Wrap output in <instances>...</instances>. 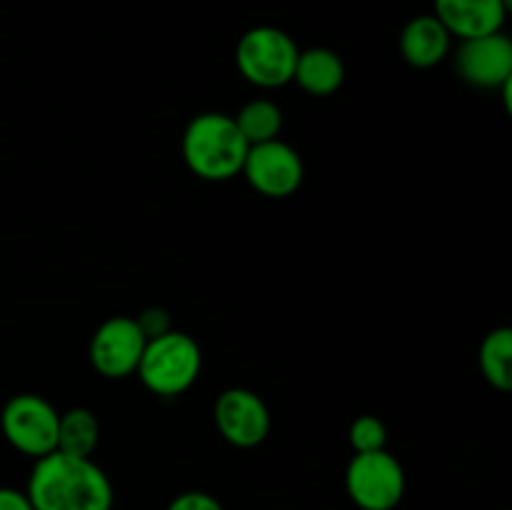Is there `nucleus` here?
<instances>
[{
    "mask_svg": "<svg viewBox=\"0 0 512 510\" xmlns=\"http://www.w3.org/2000/svg\"><path fill=\"white\" fill-rule=\"evenodd\" d=\"M480 373L493 388H512V330L495 328L480 343Z\"/></svg>",
    "mask_w": 512,
    "mask_h": 510,
    "instance_id": "2eb2a0df",
    "label": "nucleus"
},
{
    "mask_svg": "<svg viewBox=\"0 0 512 510\" xmlns=\"http://www.w3.org/2000/svg\"><path fill=\"white\" fill-rule=\"evenodd\" d=\"M240 173L265 198H290L303 185L305 165L293 145L280 138L250 145Z\"/></svg>",
    "mask_w": 512,
    "mask_h": 510,
    "instance_id": "0eeeda50",
    "label": "nucleus"
},
{
    "mask_svg": "<svg viewBox=\"0 0 512 510\" xmlns=\"http://www.w3.org/2000/svg\"><path fill=\"white\" fill-rule=\"evenodd\" d=\"M58 420L60 413L43 395L20 393L5 403L0 428L18 453L38 460L58 448Z\"/></svg>",
    "mask_w": 512,
    "mask_h": 510,
    "instance_id": "423d86ee",
    "label": "nucleus"
},
{
    "mask_svg": "<svg viewBox=\"0 0 512 510\" xmlns=\"http://www.w3.org/2000/svg\"><path fill=\"white\" fill-rule=\"evenodd\" d=\"M455 68L468 85L475 88H503L512 80V43L500 33L460 40Z\"/></svg>",
    "mask_w": 512,
    "mask_h": 510,
    "instance_id": "9d476101",
    "label": "nucleus"
},
{
    "mask_svg": "<svg viewBox=\"0 0 512 510\" xmlns=\"http://www.w3.org/2000/svg\"><path fill=\"white\" fill-rule=\"evenodd\" d=\"M248 148L233 115L225 113L195 115L180 143L185 165L193 175L210 183H223L240 175Z\"/></svg>",
    "mask_w": 512,
    "mask_h": 510,
    "instance_id": "f03ea898",
    "label": "nucleus"
},
{
    "mask_svg": "<svg viewBox=\"0 0 512 510\" xmlns=\"http://www.w3.org/2000/svg\"><path fill=\"white\" fill-rule=\"evenodd\" d=\"M135 323H138V328L143 330L145 340H153L158 338V335H165L170 328V315L168 310L158 308V305H153V308H145L143 313L135 318Z\"/></svg>",
    "mask_w": 512,
    "mask_h": 510,
    "instance_id": "6ab92c4d",
    "label": "nucleus"
},
{
    "mask_svg": "<svg viewBox=\"0 0 512 510\" xmlns=\"http://www.w3.org/2000/svg\"><path fill=\"white\" fill-rule=\"evenodd\" d=\"M0 510H35L25 490L0 488Z\"/></svg>",
    "mask_w": 512,
    "mask_h": 510,
    "instance_id": "aec40b11",
    "label": "nucleus"
},
{
    "mask_svg": "<svg viewBox=\"0 0 512 510\" xmlns=\"http://www.w3.org/2000/svg\"><path fill=\"white\" fill-rule=\"evenodd\" d=\"M293 80L310 95H333L345 80V65L330 48H308L298 53Z\"/></svg>",
    "mask_w": 512,
    "mask_h": 510,
    "instance_id": "ddd939ff",
    "label": "nucleus"
},
{
    "mask_svg": "<svg viewBox=\"0 0 512 510\" xmlns=\"http://www.w3.org/2000/svg\"><path fill=\"white\" fill-rule=\"evenodd\" d=\"M348 440L355 453H375V450H385L388 428L378 415H360L350 425Z\"/></svg>",
    "mask_w": 512,
    "mask_h": 510,
    "instance_id": "f3484780",
    "label": "nucleus"
},
{
    "mask_svg": "<svg viewBox=\"0 0 512 510\" xmlns=\"http://www.w3.org/2000/svg\"><path fill=\"white\" fill-rule=\"evenodd\" d=\"M145 343L148 340H145L135 318L115 315V318L100 323L90 338V363L108 380L128 378L138 370Z\"/></svg>",
    "mask_w": 512,
    "mask_h": 510,
    "instance_id": "6e6552de",
    "label": "nucleus"
},
{
    "mask_svg": "<svg viewBox=\"0 0 512 510\" xmlns=\"http://www.w3.org/2000/svg\"><path fill=\"white\" fill-rule=\"evenodd\" d=\"M100 425L93 410L88 408H70L60 413L58 420V448L60 453L78 455V458H90L98 448Z\"/></svg>",
    "mask_w": 512,
    "mask_h": 510,
    "instance_id": "4468645a",
    "label": "nucleus"
},
{
    "mask_svg": "<svg viewBox=\"0 0 512 510\" xmlns=\"http://www.w3.org/2000/svg\"><path fill=\"white\" fill-rule=\"evenodd\" d=\"M165 510H225L215 495L203 493V490H188V493L175 495Z\"/></svg>",
    "mask_w": 512,
    "mask_h": 510,
    "instance_id": "a211bd4d",
    "label": "nucleus"
},
{
    "mask_svg": "<svg viewBox=\"0 0 512 510\" xmlns=\"http://www.w3.org/2000/svg\"><path fill=\"white\" fill-rule=\"evenodd\" d=\"M345 490L360 510H395L405 495V470L388 450L355 453L345 470Z\"/></svg>",
    "mask_w": 512,
    "mask_h": 510,
    "instance_id": "39448f33",
    "label": "nucleus"
},
{
    "mask_svg": "<svg viewBox=\"0 0 512 510\" xmlns=\"http://www.w3.org/2000/svg\"><path fill=\"white\" fill-rule=\"evenodd\" d=\"M218 433L235 448H255L270 435V410L258 393L248 388H228L213 408Z\"/></svg>",
    "mask_w": 512,
    "mask_h": 510,
    "instance_id": "1a4fd4ad",
    "label": "nucleus"
},
{
    "mask_svg": "<svg viewBox=\"0 0 512 510\" xmlns=\"http://www.w3.org/2000/svg\"><path fill=\"white\" fill-rule=\"evenodd\" d=\"M25 495L35 510H113V483L93 458L53 453L35 460Z\"/></svg>",
    "mask_w": 512,
    "mask_h": 510,
    "instance_id": "f257e3e1",
    "label": "nucleus"
},
{
    "mask_svg": "<svg viewBox=\"0 0 512 510\" xmlns=\"http://www.w3.org/2000/svg\"><path fill=\"white\" fill-rule=\"evenodd\" d=\"M450 40H453V35L445 30V25L435 15H418L403 28L400 53H403L405 63L413 65V68H435L448 58Z\"/></svg>",
    "mask_w": 512,
    "mask_h": 510,
    "instance_id": "f8f14e48",
    "label": "nucleus"
},
{
    "mask_svg": "<svg viewBox=\"0 0 512 510\" xmlns=\"http://www.w3.org/2000/svg\"><path fill=\"white\" fill-rule=\"evenodd\" d=\"M233 120L248 145L268 143V140L278 138L280 130H283V113H280L278 105L268 98H258L245 103L243 108L238 110V115H233Z\"/></svg>",
    "mask_w": 512,
    "mask_h": 510,
    "instance_id": "dca6fc26",
    "label": "nucleus"
},
{
    "mask_svg": "<svg viewBox=\"0 0 512 510\" xmlns=\"http://www.w3.org/2000/svg\"><path fill=\"white\" fill-rule=\"evenodd\" d=\"M510 0H435V18L453 38L470 40L500 33Z\"/></svg>",
    "mask_w": 512,
    "mask_h": 510,
    "instance_id": "9b49d317",
    "label": "nucleus"
},
{
    "mask_svg": "<svg viewBox=\"0 0 512 510\" xmlns=\"http://www.w3.org/2000/svg\"><path fill=\"white\" fill-rule=\"evenodd\" d=\"M203 368V355L198 343L180 330L148 340L135 375L143 380L150 393L160 398H175L185 393L198 380Z\"/></svg>",
    "mask_w": 512,
    "mask_h": 510,
    "instance_id": "7ed1b4c3",
    "label": "nucleus"
},
{
    "mask_svg": "<svg viewBox=\"0 0 512 510\" xmlns=\"http://www.w3.org/2000/svg\"><path fill=\"white\" fill-rule=\"evenodd\" d=\"M300 48L285 30L258 25L243 33L235 48V65L248 83L258 88H280L293 80Z\"/></svg>",
    "mask_w": 512,
    "mask_h": 510,
    "instance_id": "20e7f679",
    "label": "nucleus"
}]
</instances>
